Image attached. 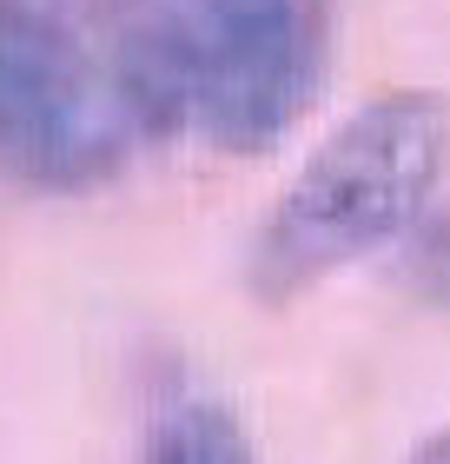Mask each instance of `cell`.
I'll return each mask as SVG.
<instances>
[{
	"label": "cell",
	"mask_w": 450,
	"mask_h": 464,
	"mask_svg": "<svg viewBox=\"0 0 450 464\" xmlns=\"http://www.w3.org/2000/svg\"><path fill=\"white\" fill-rule=\"evenodd\" d=\"M153 140L259 160L331 73V0H133L113 20Z\"/></svg>",
	"instance_id": "1"
},
{
	"label": "cell",
	"mask_w": 450,
	"mask_h": 464,
	"mask_svg": "<svg viewBox=\"0 0 450 464\" xmlns=\"http://www.w3.org/2000/svg\"><path fill=\"white\" fill-rule=\"evenodd\" d=\"M450 166V100L437 87H391L351 107L285 179L252 239L245 285L259 305H292L331 272L397 246L437 199Z\"/></svg>",
	"instance_id": "2"
},
{
	"label": "cell",
	"mask_w": 450,
	"mask_h": 464,
	"mask_svg": "<svg viewBox=\"0 0 450 464\" xmlns=\"http://www.w3.org/2000/svg\"><path fill=\"white\" fill-rule=\"evenodd\" d=\"M153 146L113 20L67 0H0V173L34 193H93Z\"/></svg>",
	"instance_id": "3"
},
{
	"label": "cell",
	"mask_w": 450,
	"mask_h": 464,
	"mask_svg": "<svg viewBox=\"0 0 450 464\" xmlns=\"http://www.w3.org/2000/svg\"><path fill=\"white\" fill-rule=\"evenodd\" d=\"M133 464H259V451H252L245 425L219 405V398L186 392V398L153 411Z\"/></svg>",
	"instance_id": "4"
},
{
	"label": "cell",
	"mask_w": 450,
	"mask_h": 464,
	"mask_svg": "<svg viewBox=\"0 0 450 464\" xmlns=\"http://www.w3.org/2000/svg\"><path fill=\"white\" fill-rule=\"evenodd\" d=\"M397 285L411 292V299L450 312V199L424 206L411 219V232L397 239Z\"/></svg>",
	"instance_id": "5"
},
{
	"label": "cell",
	"mask_w": 450,
	"mask_h": 464,
	"mask_svg": "<svg viewBox=\"0 0 450 464\" xmlns=\"http://www.w3.org/2000/svg\"><path fill=\"white\" fill-rule=\"evenodd\" d=\"M404 464H450V425L424 431L417 445H411V458H404Z\"/></svg>",
	"instance_id": "6"
},
{
	"label": "cell",
	"mask_w": 450,
	"mask_h": 464,
	"mask_svg": "<svg viewBox=\"0 0 450 464\" xmlns=\"http://www.w3.org/2000/svg\"><path fill=\"white\" fill-rule=\"evenodd\" d=\"M67 7H80V14H93V20H120L133 0H67Z\"/></svg>",
	"instance_id": "7"
}]
</instances>
